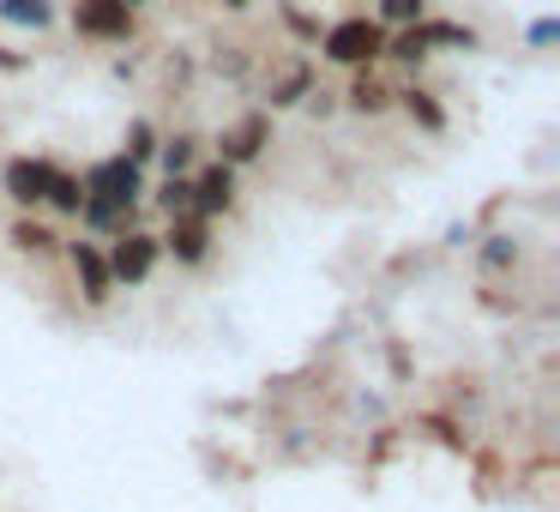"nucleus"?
Wrapping results in <instances>:
<instances>
[{
	"label": "nucleus",
	"mask_w": 560,
	"mask_h": 512,
	"mask_svg": "<svg viewBox=\"0 0 560 512\" xmlns=\"http://www.w3.org/2000/svg\"><path fill=\"white\" fill-rule=\"evenodd\" d=\"M314 97V67L307 61H290L278 79H271V109H295V103Z\"/></svg>",
	"instance_id": "obj_12"
},
{
	"label": "nucleus",
	"mask_w": 560,
	"mask_h": 512,
	"mask_svg": "<svg viewBox=\"0 0 560 512\" xmlns=\"http://www.w3.org/2000/svg\"><path fill=\"white\" fill-rule=\"evenodd\" d=\"M103 259H109L115 290H139V283H145L151 271H158L163 247H158V235H151V230H121V235H109Z\"/></svg>",
	"instance_id": "obj_3"
},
{
	"label": "nucleus",
	"mask_w": 560,
	"mask_h": 512,
	"mask_svg": "<svg viewBox=\"0 0 560 512\" xmlns=\"http://www.w3.org/2000/svg\"><path fill=\"white\" fill-rule=\"evenodd\" d=\"M0 19H7V25L49 31L55 25V0H0Z\"/></svg>",
	"instance_id": "obj_18"
},
{
	"label": "nucleus",
	"mask_w": 560,
	"mask_h": 512,
	"mask_svg": "<svg viewBox=\"0 0 560 512\" xmlns=\"http://www.w3.org/2000/svg\"><path fill=\"white\" fill-rule=\"evenodd\" d=\"M158 247L175 259V266H206V259H211V223L199 218V211L170 218V230L158 235Z\"/></svg>",
	"instance_id": "obj_7"
},
{
	"label": "nucleus",
	"mask_w": 560,
	"mask_h": 512,
	"mask_svg": "<svg viewBox=\"0 0 560 512\" xmlns=\"http://www.w3.org/2000/svg\"><path fill=\"white\" fill-rule=\"evenodd\" d=\"M127 163H139V170H145L151 158H158V127L145 121V115H139V121H127V151H121Z\"/></svg>",
	"instance_id": "obj_19"
},
{
	"label": "nucleus",
	"mask_w": 560,
	"mask_h": 512,
	"mask_svg": "<svg viewBox=\"0 0 560 512\" xmlns=\"http://www.w3.org/2000/svg\"><path fill=\"white\" fill-rule=\"evenodd\" d=\"M235 206V170L230 163H211V170H199L194 175V211L199 218H223V211Z\"/></svg>",
	"instance_id": "obj_9"
},
{
	"label": "nucleus",
	"mask_w": 560,
	"mask_h": 512,
	"mask_svg": "<svg viewBox=\"0 0 560 512\" xmlns=\"http://www.w3.org/2000/svg\"><path fill=\"white\" fill-rule=\"evenodd\" d=\"M271 146V109H247L242 121H230L218 133V163H230V170H242V163H259Z\"/></svg>",
	"instance_id": "obj_5"
},
{
	"label": "nucleus",
	"mask_w": 560,
	"mask_h": 512,
	"mask_svg": "<svg viewBox=\"0 0 560 512\" xmlns=\"http://www.w3.org/2000/svg\"><path fill=\"white\" fill-rule=\"evenodd\" d=\"M223 7H247V0H223Z\"/></svg>",
	"instance_id": "obj_24"
},
{
	"label": "nucleus",
	"mask_w": 560,
	"mask_h": 512,
	"mask_svg": "<svg viewBox=\"0 0 560 512\" xmlns=\"http://www.w3.org/2000/svg\"><path fill=\"white\" fill-rule=\"evenodd\" d=\"M19 67H25V55H7V49H0V73H19Z\"/></svg>",
	"instance_id": "obj_23"
},
{
	"label": "nucleus",
	"mask_w": 560,
	"mask_h": 512,
	"mask_svg": "<svg viewBox=\"0 0 560 512\" xmlns=\"http://www.w3.org/2000/svg\"><path fill=\"white\" fill-rule=\"evenodd\" d=\"M79 187H85V199H103V206H115V211H139V199H145V170L115 151V158L91 163V170L79 175Z\"/></svg>",
	"instance_id": "obj_2"
},
{
	"label": "nucleus",
	"mask_w": 560,
	"mask_h": 512,
	"mask_svg": "<svg viewBox=\"0 0 560 512\" xmlns=\"http://www.w3.org/2000/svg\"><path fill=\"white\" fill-rule=\"evenodd\" d=\"M194 158H199V139H194V133H170V139H158V163H163V175H194Z\"/></svg>",
	"instance_id": "obj_17"
},
{
	"label": "nucleus",
	"mask_w": 560,
	"mask_h": 512,
	"mask_svg": "<svg viewBox=\"0 0 560 512\" xmlns=\"http://www.w3.org/2000/svg\"><path fill=\"white\" fill-rule=\"evenodd\" d=\"M139 25V13L127 0H73V31L91 43H127Z\"/></svg>",
	"instance_id": "obj_4"
},
{
	"label": "nucleus",
	"mask_w": 560,
	"mask_h": 512,
	"mask_svg": "<svg viewBox=\"0 0 560 512\" xmlns=\"http://www.w3.org/2000/svg\"><path fill=\"white\" fill-rule=\"evenodd\" d=\"M416 31H422L428 55H434V49H464V55L482 49V31L464 25V19H416Z\"/></svg>",
	"instance_id": "obj_10"
},
{
	"label": "nucleus",
	"mask_w": 560,
	"mask_h": 512,
	"mask_svg": "<svg viewBox=\"0 0 560 512\" xmlns=\"http://www.w3.org/2000/svg\"><path fill=\"white\" fill-rule=\"evenodd\" d=\"M49 175H55L49 158H7V170H0V187H7V199H13L19 211H37L43 194H49Z\"/></svg>",
	"instance_id": "obj_6"
},
{
	"label": "nucleus",
	"mask_w": 560,
	"mask_h": 512,
	"mask_svg": "<svg viewBox=\"0 0 560 512\" xmlns=\"http://www.w3.org/2000/svg\"><path fill=\"white\" fill-rule=\"evenodd\" d=\"M398 109L410 115L422 133H446V109H440V97L428 85H410V91H398Z\"/></svg>",
	"instance_id": "obj_13"
},
{
	"label": "nucleus",
	"mask_w": 560,
	"mask_h": 512,
	"mask_svg": "<svg viewBox=\"0 0 560 512\" xmlns=\"http://www.w3.org/2000/svg\"><path fill=\"white\" fill-rule=\"evenodd\" d=\"M7 242H13L19 254H37V259H43V254H61V235H55L43 218H31V211L13 223V230H7Z\"/></svg>",
	"instance_id": "obj_14"
},
{
	"label": "nucleus",
	"mask_w": 560,
	"mask_h": 512,
	"mask_svg": "<svg viewBox=\"0 0 560 512\" xmlns=\"http://www.w3.org/2000/svg\"><path fill=\"white\" fill-rule=\"evenodd\" d=\"M43 206H49L55 218H79V206H85V187H79V175L55 163V175H49V194H43Z\"/></svg>",
	"instance_id": "obj_15"
},
{
	"label": "nucleus",
	"mask_w": 560,
	"mask_h": 512,
	"mask_svg": "<svg viewBox=\"0 0 560 512\" xmlns=\"http://www.w3.org/2000/svg\"><path fill=\"white\" fill-rule=\"evenodd\" d=\"M319 55L338 61V67H350V73H355V67H380V61H386V25L368 19V13L338 19V25L319 31Z\"/></svg>",
	"instance_id": "obj_1"
},
{
	"label": "nucleus",
	"mask_w": 560,
	"mask_h": 512,
	"mask_svg": "<svg viewBox=\"0 0 560 512\" xmlns=\"http://www.w3.org/2000/svg\"><path fill=\"white\" fill-rule=\"evenodd\" d=\"M422 13H428V0H380V7H374V19H380L386 31H404V25H416Z\"/></svg>",
	"instance_id": "obj_20"
},
{
	"label": "nucleus",
	"mask_w": 560,
	"mask_h": 512,
	"mask_svg": "<svg viewBox=\"0 0 560 512\" xmlns=\"http://www.w3.org/2000/svg\"><path fill=\"white\" fill-rule=\"evenodd\" d=\"M127 7H133V13H139V0H127Z\"/></svg>",
	"instance_id": "obj_25"
},
{
	"label": "nucleus",
	"mask_w": 560,
	"mask_h": 512,
	"mask_svg": "<svg viewBox=\"0 0 560 512\" xmlns=\"http://www.w3.org/2000/svg\"><path fill=\"white\" fill-rule=\"evenodd\" d=\"M151 206H158L163 218H187V211H194V175H163V187L151 194Z\"/></svg>",
	"instance_id": "obj_16"
},
{
	"label": "nucleus",
	"mask_w": 560,
	"mask_h": 512,
	"mask_svg": "<svg viewBox=\"0 0 560 512\" xmlns=\"http://www.w3.org/2000/svg\"><path fill=\"white\" fill-rule=\"evenodd\" d=\"M283 25H290L302 43H319V19H307L302 7H283Z\"/></svg>",
	"instance_id": "obj_21"
},
{
	"label": "nucleus",
	"mask_w": 560,
	"mask_h": 512,
	"mask_svg": "<svg viewBox=\"0 0 560 512\" xmlns=\"http://www.w3.org/2000/svg\"><path fill=\"white\" fill-rule=\"evenodd\" d=\"M555 37H560V19H536V25L524 31V43H530V49H548Z\"/></svg>",
	"instance_id": "obj_22"
},
{
	"label": "nucleus",
	"mask_w": 560,
	"mask_h": 512,
	"mask_svg": "<svg viewBox=\"0 0 560 512\" xmlns=\"http://www.w3.org/2000/svg\"><path fill=\"white\" fill-rule=\"evenodd\" d=\"M343 103H350L355 115H386L392 103H398V91L386 85V79H374V67H355L350 91H343Z\"/></svg>",
	"instance_id": "obj_11"
},
{
	"label": "nucleus",
	"mask_w": 560,
	"mask_h": 512,
	"mask_svg": "<svg viewBox=\"0 0 560 512\" xmlns=\"http://www.w3.org/2000/svg\"><path fill=\"white\" fill-rule=\"evenodd\" d=\"M67 259H73V278H79V290H85V302H91V307H109L115 278H109V259H103V247H97V242H67Z\"/></svg>",
	"instance_id": "obj_8"
}]
</instances>
